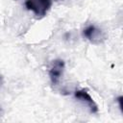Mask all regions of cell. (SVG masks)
Instances as JSON below:
<instances>
[{
    "label": "cell",
    "mask_w": 123,
    "mask_h": 123,
    "mask_svg": "<svg viewBox=\"0 0 123 123\" xmlns=\"http://www.w3.org/2000/svg\"><path fill=\"white\" fill-rule=\"evenodd\" d=\"M52 6V0H26L25 7L37 17H43Z\"/></svg>",
    "instance_id": "6da1fadb"
},
{
    "label": "cell",
    "mask_w": 123,
    "mask_h": 123,
    "mask_svg": "<svg viewBox=\"0 0 123 123\" xmlns=\"http://www.w3.org/2000/svg\"><path fill=\"white\" fill-rule=\"evenodd\" d=\"M64 62L62 60H55L49 69V77L53 85H58L63 73Z\"/></svg>",
    "instance_id": "7a4b0ae2"
},
{
    "label": "cell",
    "mask_w": 123,
    "mask_h": 123,
    "mask_svg": "<svg viewBox=\"0 0 123 123\" xmlns=\"http://www.w3.org/2000/svg\"><path fill=\"white\" fill-rule=\"evenodd\" d=\"M74 95H75V97L77 99H79L80 101L86 103L91 112L95 113V112L98 111V106H97V104L95 103V101L92 99V97L90 96V94L86 89L76 90L75 93H74Z\"/></svg>",
    "instance_id": "3957f363"
},
{
    "label": "cell",
    "mask_w": 123,
    "mask_h": 123,
    "mask_svg": "<svg viewBox=\"0 0 123 123\" xmlns=\"http://www.w3.org/2000/svg\"><path fill=\"white\" fill-rule=\"evenodd\" d=\"M83 34L89 41H91L92 43H95V44L100 43L105 37L103 32L93 25H89L86 28H85Z\"/></svg>",
    "instance_id": "277c9868"
},
{
    "label": "cell",
    "mask_w": 123,
    "mask_h": 123,
    "mask_svg": "<svg viewBox=\"0 0 123 123\" xmlns=\"http://www.w3.org/2000/svg\"><path fill=\"white\" fill-rule=\"evenodd\" d=\"M0 81H1V76H0Z\"/></svg>",
    "instance_id": "5b68a950"
}]
</instances>
